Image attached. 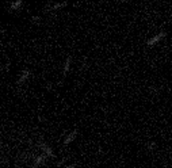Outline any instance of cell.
I'll list each match as a JSON object with an SVG mask.
<instances>
[{
  "label": "cell",
  "mask_w": 172,
  "mask_h": 168,
  "mask_svg": "<svg viewBox=\"0 0 172 168\" xmlns=\"http://www.w3.org/2000/svg\"><path fill=\"white\" fill-rule=\"evenodd\" d=\"M67 1H64V3H57V4H54L53 7H50V10L49 11H54V10H59V8H62V7H67Z\"/></svg>",
  "instance_id": "7"
},
{
  "label": "cell",
  "mask_w": 172,
  "mask_h": 168,
  "mask_svg": "<svg viewBox=\"0 0 172 168\" xmlns=\"http://www.w3.org/2000/svg\"><path fill=\"white\" fill-rule=\"evenodd\" d=\"M30 76H31V72L29 69H25L23 72H22L20 75H19V79L16 80V84L18 86H20V84H23L25 81H27L29 79H30Z\"/></svg>",
  "instance_id": "3"
},
{
  "label": "cell",
  "mask_w": 172,
  "mask_h": 168,
  "mask_svg": "<svg viewBox=\"0 0 172 168\" xmlns=\"http://www.w3.org/2000/svg\"><path fill=\"white\" fill-rule=\"evenodd\" d=\"M76 167V164H72V165H68V167H61V168H75Z\"/></svg>",
  "instance_id": "10"
},
{
  "label": "cell",
  "mask_w": 172,
  "mask_h": 168,
  "mask_svg": "<svg viewBox=\"0 0 172 168\" xmlns=\"http://www.w3.org/2000/svg\"><path fill=\"white\" fill-rule=\"evenodd\" d=\"M148 148H149V149H153V148H154V142H151L149 145H148Z\"/></svg>",
  "instance_id": "9"
},
{
  "label": "cell",
  "mask_w": 172,
  "mask_h": 168,
  "mask_svg": "<svg viewBox=\"0 0 172 168\" xmlns=\"http://www.w3.org/2000/svg\"><path fill=\"white\" fill-rule=\"evenodd\" d=\"M164 37H165V31H160V33L156 34L154 37H152L151 40L146 41V45H148V46H154L157 42H160V41L163 40Z\"/></svg>",
  "instance_id": "1"
},
{
  "label": "cell",
  "mask_w": 172,
  "mask_h": 168,
  "mask_svg": "<svg viewBox=\"0 0 172 168\" xmlns=\"http://www.w3.org/2000/svg\"><path fill=\"white\" fill-rule=\"evenodd\" d=\"M38 147L41 148V150H42V152L45 153V155L49 156V157H56V155L53 153L52 148H50L49 145H46V144L43 142V141H40V142H38Z\"/></svg>",
  "instance_id": "2"
},
{
  "label": "cell",
  "mask_w": 172,
  "mask_h": 168,
  "mask_svg": "<svg viewBox=\"0 0 172 168\" xmlns=\"http://www.w3.org/2000/svg\"><path fill=\"white\" fill-rule=\"evenodd\" d=\"M48 157H49V156L45 155V153H43V155H41V156H38L37 159H35V161H34V164L31 165V168H40L41 165L45 164V161H46Z\"/></svg>",
  "instance_id": "4"
},
{
  "label": "cell",
  "mask_w": 172,
  "mask_h": 168,
  "mask_svg": "<svg viewBox=\"0 0 172 168\" xmlns=\"http://www.w3.org/2000/svg\"><path fill=\"white\" fill-rule=\"evenodd\" d=\"M71 61H72V57H71V56H69V57L67 58V61H65V64H64V70H62V77H64V76H67L68 70H69V68H71Z\"/></svg>",
  "instance_id": "6"
},
{
  "label": "cell",
  "mask_w": 172,
  "mask_h": 168,
  "mask_svg": "<svg viewBox=\"0 0 172 168\" xmlns=\"http://www.w3.org/2000/svg\"><path fill=\"white\" fill-rule=\"evenodd\" d=\"M20 6H22V0H16V1H14L11 4V10H18Z\"/></svg>",
  "instance_id": "8"
},
{
  "label": "cell",
  "mask_w": 172,
  "mask_h": 168,
  "mask_svg": "<svg viewBox=\"0 0 172 168\" xmlns=\"http://www.w3.org/2000/svg\"><path fill=\"white\" fill-rule=\"evenodd\" d=\"M76 136H77V130H73L72 133H69V134H68V137L64 140V147L69 145V144H71L72 141H73L75 138H76Z\"/></svg>",
  "instance_id": "5"
}]
</instances>
